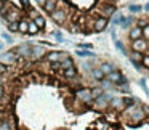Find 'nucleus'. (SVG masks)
I'll use <instances>...</instances> for the list:
<instances>
[{
    "label": "nucleus",
    "mask_w": 149,
    "mask_h": 130,
    "mask_svg": "<svg viewBox=\"0 0 149 130\" xmlns=\"http://www.w3.org/2000/svg\"><path fill=\"white\" fill-rule=\"evenodd\" d=\"M123 116L128 117L130 122H132V125H139V124L148 117V116H146V113L143 111V108L136 106V104L125 106V109H123Z\"/></svg>",
    "instance_id": "1"
},
{
    "label": "nucleus",
    "mask_w": 149,
    "mask_h": 130,
    "mask_svg": "<svg viewBox=\"0 0 149 130\" xmlns=\"http://www.w3.org/2000/svg\"><path fill=\"white\" fill-rule=\"evenodd\" d=\"M19 59V56L16 55V52L15 50H8V52H3L2 55H0V63L5 66L8 64H15V63Z\"/></svg>",
    "instance_id": "2"
},
{
    "label": "nucleus",
    "mask_w": 149,
    "mask_h": 130,
    "mask_svg": "<svg viewBox=\"0 0 149 130\" xmlns=\"http://www.w3.org/2000/svg\"><path fill=\"white\" fill-rule=\"evenodd\" d=\"M106 79L111 82V84H114V85H123V84H127V79L122 75V72H120L119 69H116V71H112L111 74H107Z\"/></svg>",
    "instance_id": "3"
},
{
    "label": "nucleus",
    "mask_w": 149,
    "mask_h": 130,
    "mask_svg": "<svg viewBox=\"0 0 149 130\" xmlns=\"http://www.w3.org/2000/svg\"><path fill=\"white\" fill-rule=\"evenodd\" d=\"M45 55H47V48L43 45H31V58L34 61L45 58Z\"/></svg>",
    "instance_id": "4"
},
{
    "label": "nucleus",
    "mask_w": 149,
    "mask_h": 130,
    "mask_svg": "<svg viewBox=\"0 0 149 130\" xmlns=\"http://www.w3.org/2000/svg\"><path fill=\"white\" fill-rule=\"evenodd\" d=\"M148 48H149V42L144 40L143 37L141 39H136V40H132V52L144 53V52H148Z\"/></svg>",
    "instance_id": "5"
},
{
    "label": "nucleus",
    "mask_w": 149,
    "mask_h": 130,
    "mask_svg": "<svg viewBox=\"0 0 149 130\" xmlns=\"http://www.w3.org/2000/svg\"><path fill=\"white\" fill-rule=\"evenodd\" d=\"M111 98H112V96H111L109 92H103V95L95 100L96 108H98V109H106V108L109 106V103H111Z\"/></svg>",
    "instance_id": "6"
},
{
    "label": "nucleus",
    "mask_w": 149,
    "mask_h": 130,
    "mask_svg": "<svg viewBox=\"0 0 149 130\" xmlns=\"http://www.w3.org/2000/svg\"><path fill=\"white\" fill-rule=\"evenodd\" d=\"M64 56H68V53H66V52L53 50V52H50L48 55H45V58H47V61H48V63H58V61H61Z\"/></svg>",
    "instance_id": "7"
},
{
    "label": "nucleus",
    "mask_w": 149,
    "mask_h": 130,
    "mask_svg": "<svg viewBox=\"0 0 149 130\" xmlns=\"http://www.w3.org/2000/svg\"><path fill=\"white\" fill-rule=\"evenodd\" d=\"M77 98L85 104L93 101V98H91V88H80V90H77Z\"/></svg>",
    "instance_id": "8"
},
{
    "label": "nucleus",
    "mask_w": 149,
    "mask_h": 130,
    "mask_svg": "<svg viewBox=\"0 0 149 130\" xmlns=\"http://www.w3.org/2000/svg\"><path fill=\"white\" fill-rule=\"evenodd\" d=\"M130 58V61H132V64L135 66L138 71H141V59H143V53H138V52H130L127 53Z\"/></svg>",
    "instance_id": "9"
},
{
    "label": "nucleus",
    "mask_w": 149,
    "mask_h": 130,
    "mask_svg": "<svg viewBox=\"0 0 149 130\" xmlns=\"http://www.w3.org/2000/svg\"><path fill=\"white\" fill-rule=\"evenodd\" d=\"M15 52L21 58H31V45L29 43H21V45H18Z\"/></svg>",
    "instance_id": "10"
},
{
    "label": "nucleus",
    "mask_w": 149,
    "mask_h": 130,
    "mask_svg": "<svg viewBox=\"0 0 149 130\" xmlns=\"http://www.w3.org/2000/svg\"><path fill=\"white\" fill-rule=\"evenodd\" d=\"M52 15V20L55 21L56 24H64V21H66V18H68V15H66V11L64 10H58L56 8L53 13H50Z\"/></svg>",
    "instance_id": "11"
},
{
    "label": "nucleus",
    "mask_w": 149,
    "mask_h": 130,
    "mask_svg": "<svg viewBox=\"0 0 149 130\" xmlns=\"http://www.w3.org/2000/svg\"><path fill=\"white\" fill-rule=\"evenodd\" d=\"M19 16H21L19 10H18V8H11V10L5 15V20H7V23H18V21H19Z\"/></svg>",
    "instance_id": "12"
},
{
    "label": "nucleus",
    "mask_w": 149,
    "mask_h": 130,
    "mask_svg": "<svg viewBox=\"0 0 149 130\" xmlns=\"http://www.w3.org/2000/svg\"><path fill=\"white\" fill-rule=\"evenodd\" d=\"M128 37H130V40H136V39H141L143 37V29L141 27H138L135 24L133 27H130V32H128Z\"/></svg>",
    "instance_id": "13"
},
{
    "label": "nucleus",
    "mask_w": 149,
    "mask_h": 130,
    "mask_svg": "<svg viewBox=\"0 0 149 130\" xmlns=\"http://www.w3.org/2000/svg\"><path fill=\"white\" fill-rule=\"evenodd\" d=\"M107 23H109L107 18H103V16L98 18V20L95 21V31H96V32H103V31L107 27Z\"/></svg>",
    "instance_id": "14"
},
{
    "label": "nucleus",
    "mask_w": 149,
    "mask_h": 130,
    "mask_svg": "<svg viewBox=\"0 0 149 130\" xmlns=\"http://www.w3.org/2000/svg\"><path fill=\"white\" fill-rule=\"evenodd\" d=\"M100 71L104 74V77H106L107 74H111L112 71H116V66L112 64V63H101L100 66Z\"/></svg>",
    "instance_id": "15"
},
{
    "label": "nucleus",
    "mask_w": 149,
    "mask_h": 130,
    "mask_svg": "<svg viewBox=\"0 0 149 130\" xmlns=\"http://www.w3.org/2000/svg\"><path fill=\"white\" fill-rule=\"evenodd\" d=\"M56 7H58V0H47L45 3H43V10L47 13H53L56 10Z\"/></svg>",
    "instance_id": "16"
},
{
    "label": "nucleus",
    "mask_w": 149,
    "mask_h": 130,
    "mask_svg": "<svg viewBox=\"0 0 149 130\" xmlns=\"http://www.w3.org/2000/svg\"><path fill=\"white\" fill-rule=\"evenodd\" d=\"M111 106L114 108V109H123L125 108V104H123V98L117 96V98H111Z\"/></svg>",
    "instance_id": "17"
},
{
    "label": "nucleus",
    "mask_w": 149,
    "mask_h": 130,
    "mask_svg": "<svg viewBox=\"0 0 149 130\" xmlns=\"http://www.w3.org/2000/svg\"><path fill=\"white\" fill-rule=\"evenodd\" d=\"M58 63H59V69H68V68H71V66H74V61H72V58L69 55L64 56V58Z\"/></svg>",
    "instance_id": "18"
},
{
    "label": "nucleus",
    "mask_w": 149,
    "mask_h": 130,
    "mask_svg": "<svg viewBox=\"0 0 149 130\" xmlns=\"http://www.w3.org/2000/svg\"><path fill=\"white\" fill-rule=\"evenodd\" d=\"M32 21L36 23V26L39 27L40 31L45 27V18L42 16V15H39V13H36V16H32Z\"/></svg>",
    "instance_id": "19"
},
{
    "label": "nucleus",
    "mask_w": 149,
    "mask_h": 130,
    "mask_svg": "<svg viewBox=\"0 0 149 130\" xmlns=\"http://www.w3.org/2000/svg\"><path fill=\"white\" fill-rule=\"evenodd\" d=\"M75 55L80 56V58H93L95 53L91 52V50H87V48H79L77 52H75Z\"/></svg>",
    "instance_id": "20"
},
{
    "label": "nucleus",
    "mask_w": 149,
    "mask_h": 130,
    "mask_svg": "<svg viewBox=\"0 0 149 130\" xmlns=\"http://www.w3.org/2000/svg\"><path fill=\"white\" fill-rule=\"evenodd\" d=\"M39 32H40V29L36 26V23L34 21H27V34L29 36H37Z\"/></svg>",
    "instance_id": "21"
},
{
    "label": "nucleus",
    "mask_w": 149,
    "mask_h": 130,
    "mask_svg": "<svg viewBox=\"0 0 149 130\" xmlns=\"http://www.w3.org/2000/svg\"><path fill=\"white\" fill-rule=\"evenodd\" d=\"M90 72H91V75H93L95 80H100V82H101V80L104 79V74L100 71V68H91V69H90Z\"/></svg>",
    "instance_id": "22"
},
{
    "label": "nucleus",
    "mask_w": 149,
    "mask_h": 130,
    "mask_svg": "<svg viewBox=\"0 0 149 130\" xmlns=\"http://www.w3.org/2000/svg\"><path fill=\"white\" fill-rule=\"evenodd\" d=\"M75 75H77V69H75V66H71V68L64 69V77L66 79H74Z\"/></svg>",
    "instance_id": "23"
},
{
    "label": "nucleus",
    "mask_w": 149,
    "mask_h": 130,
    "mask_svg": "<svg viewBox=\"0 0 149 130\" xmlns=\"http://www.w3.org/2000/svg\"><path fill=\"white\" fill-rule=\"evenodd\" d=\"M18 32L27 34V21L26 20H19V23H18Z\"/></svg>",
    "instance_id": "24"
},
{
    "label": "nucleus",
    "mask_w": 149,
    "mask_h": 130,
    "mask_svg": "<svg viewBox=\"0 0 149 130\" xmlns=\"http://www.w3.org/2000/svg\"><path fill=\"white\" fill-rule=\"evenodd\" d=\"M114 13H116V8H114L112 5H107V7H106V8H104V10H103V15H104L103 18H111V16H112Z\"/></svg>",
    "instance_id": "25"
},
{
    "label": "nucleus",
    "mask_w": 149,
    "mask_h": 130,
    "mask_svg": "<svg viewBox=\"0 0 149 130\" xmlns=\"http://www.w3.org/2000/svg\"><path fill=\"white\" fill-rule=\"evenodd\" d=\"M133 24V16H130V18H123L122 21H120V27L122 29H125V27H130Z\"/></svg>",
    "instance_id": "26"
},
{
    "label": "nucleus",
    "mask_w": 149,
    "mask_h": 130,
    "mask_svg": "<svg viewBox=\"0 0 149 130\" xmlns=\"http://www.w3.org/2000/svg\"><path fill=\"white\" fill-rule=\"evenodd\" d=\"M103 88L101 87H96V88H91V98H93V100H96L98 96H101V95H103Z\"/></svg>",
    "instance_id": "27"
},
{
    "label": "nucleus",
    "mask_w": 149,
    "mask_h": 130,
    "mask_svg": "<svg viewBox=\"0 0 149 130\" xmlns=\"http://www.w3.org/2000/svg\"><path fill=\"white\" fill-rule=\"evenodd\" d=\"M112 87H114V84H111L107 79H103V80H101V88H103L104 92H106V90H111Z\"/></svg>",
    "instance_id": "28"
},
{
    "label": "nucleus",
    "mask_w": 149,
    "mask_h": 130,
    "mask_svg": "<svg viewBox=\"0 0 149 130\" xmlns=\"http://www.w3.org/2000/svg\"><path fill=\"white\" fill-rule=\"evenodd\" d=\"M111 18H112V24H120V21L123 20V16H120L119 13H114Z\"/></svg>",
    "instance_id": "29"
},
{
    "label": "nucleus",
    "mask_w": 149,
    "mask_h": 130,
    "mask_svg": "<svg viewBox=\"0 0 149 130\" xmlns=\"http://www.w3.org/2000/svg\"><path fill=\"white\" fill-rule=\"evenodd\" d=\"M141 66H144L146 69H149V55H143V59H141Z\"/></svg>",
    "instance_id": "30"
},
{
    "label": "nucleus",
    "mask_w": 149,
    "mask_h": 130,
    "mask_svg": "<svg viewBox=\"0 0 149 130\" xmlns=\"http://www.w3.org/2000/svg\"><path fill=\"white\" fill-rule=\"evenodd\" d=\"M19 23V21H18ZM18 23H8V31L10 32H18Z\"/></svg>",
    "instance_id": "31"
},
{
    "label": "nucleus",
    "mask_w": 149,
    "mask_h": 130,
    "mask_svg": "<svg viewBox=\"0 0 149 130\" xmlns=\"http://www.w3.org/2000/svg\"><path fill=\"white\" fill-rule=\"evenodd\" d=\"M130 11L132 13H139V11H143V7H139V5H130Z\"/></svg>",
    "instance_id": "32"
},
{
    "label": "nucleus",
    "mask_w": 149,
    "mask_h": 130,
    "mask_svg": "<svg viewBox=\"0 0 149 130\" xmlns=\"http://www.w3.org/2000/svg\"><path fill=\"white\" fill-rule=\"evenodd\" d=\"M114 43H116V47H117V50H119V52L125 53V47L122 45V42H120V40H114Z\"/></svg>",
    "instance_id": "33"
},
{
    "label": "nucleus",
    "mask_w": 149,
    "mask_h": 130,
    "mask_svg": "<svg viewBox=\"0 0 149 130\" xmlns=\"http://www.w3.org/2000/svg\"><path fill=\"white\" fill-rule=\"evenodd\" d=\"M143 39L144 40H149V24L146 27H143Z\"/></svg>",
    "instance_id": "34"
},
{
    "label": "nucleus",
    "mask_w": 149,
    "mask_h": 130,
    "mask_svg": "<svg viewBox=\"0 0 149 130\" xmlns=\"http://www.w3.org/2000/svg\"><path fill=\"white\" fill-rule=\"evenodd\" d=\"M148 24H149V21H148V20H139L138 23H136V26H138V27H141V29H143V27H146Z\"/></svg>",
    "instance_id": "35"
},
{
    "label": "nucleus",
    "mask_w": 149,
    "mask_h": 130,
    "mask_svg": "<svg viewBox=\"0 0 149 130\" xmlns=\"http://www.w3.org/2000/svg\"><path fill=\"white\" fill-rule=\"evenodd\" d=\"M2 37H3V40H5V42H8V43H11V42H13V37H11L10 34H7V32H3V34H2Z\"/></svg>",
    "instance_id": "36"
},
{
    "label": "nucleus",
    "mask_w": 149,
    "mask_h": 130,
    "mask_svg": "<svg viewBox=\"0 0 149 130\" xmlns=\"http://www.w3.org/2000/svg\"><path fill=\"white\" fill-rule=\"evenodd\" d=\"M53 36H55V39L58 40V42H64V39H63V34L59 32V31H56V32H53Z\"/></svg>",
    "instance_id": "37"
},
{
    "label": "nucleus",
    "mask_w": 149,
    "mask_h": 130,
    "mask_svg": "<svg viewBox=\"0 0 149 130\" xmlns=\"http://www.w3.org/2000/svg\"><path fill=\"white\" fill-rule=\"evenodd\" d=\"M7 66H5V64H2V63H0V75H2V74H5V72H7Z\"/></svg>",
    "instance_id": "38"
},
{
    "label": "nucleus",
    "mask_w": 149,
    "mask_h": 130,
    "mask_svg": "<svg viewBox=\"0 0 149 130\" xmlns=\"http://www.w3.org/2000/svg\"><path fill=\"white\" fill-rule=\"evenodd\" d=\"M0 130H10V125H8V122H3L2 125H0Z\"/></svg>",
    "instance_id": "39"
},
{
    "label": "nucleus",
    "mask_w": 149,
    "mask_h": 130,
    "mask_svg": "<svg viewBox=\"0 0 149 130\" xmlns=\"http://www.w3.org/2000/svg\"><path fill=\"white\" fill-rule=\"evenodd\" d=\"M139 84H141V87L146 90V93L149 95V90H148V87H146V80H144V79H141V82H139Z\"/></svg>",
    "instance_id": "40"
},
{
    "label": "nucleus",
    "mask_w": 149,
    "mask_h": 130,
    "mask_svg": "<svg viewBox=\"0 0 149 130\" xmlns=\"http://www.w3.org/2000/svg\"><path fill=\"white\" fill-rule=\"evenodd\" d=\"M3 95H5V88L3 85H0V98H3Z\"/></svg>",
    "instance_id": "41"
},
{
    "label": "nucleus",
    "mask_w": 149,
    "mask_h": 130,
    "mask_svg": "<svg viewBox=\"0 0 149 130\" xmlns=\"http://www.w3.org/2000/svg\"><path fill=\"white\" fill-rule=\"evenodd\" d=\"M122 90H125L127 93H128V92H130V87H128V84H123V85H122Z\"/></svg>",
    "instance_id": "42"
},
{
    "label": "nucleus",
    "mask_w": 149,
    "mask_h": 130,
    "mask_svg": "<svg viewBox=\"0 0 149 130\" xmlns=\"http://www.w3.org/2000/svg\"><path fill=\"white\" fill-rule=\"evenodd\" d=\"M23 2V7L24 8H29V0H21Z\"/></svg>",
    "instance_id": "43"
},
{
    "label": "nucleus",
    "mask_w": 149,
    "mask_h": 130,
    "mask_svg": "<svg viewBox=\"0 0 149 130\" xmlns=\"http://www.w3.org/2000/svg\"><path fill=\"white\" fill-rule=\"evenodd\" d=\"M143 111L146 113V116H149V106H144V108H143Z\"/></svg>",
    "instance_id": "44"
},
{
    "label": "nucleus",
    "mask_w": 149,
    "mask_h": 130,
    "mask_svg": "<svg viewBox=\"0 0 149 130\" xmlns=\"http://www.w3.org/2000/svg\"><path fill=\"white\" fill-rule=\"evenodd\" d=\"M3 7H5V2H3V0H0V11L3 10Z\"/></svg>",
    "instance_id": "45"
},
{
    "label": "nucleus",
    "mask_w": 149,
    "mask_h": 130,
    "mask_svg": "<svg viewBox=\"0 0 149 130\" xmlns=\"http://www.w3.org/2000/svg\"><path fill=\"white\" fill-rule=\"evenodd\" d=\"M36 2H37V3H39V5H42V7H43V3H45L47 0H36Z\"/></svg>",
    "instance_id": "46"
},
{
    "label": "nucleus",
    "mask_w": 149,
    "mask_h": 130,
    "mask_svg": "<svg viewBox=\"0 0 149 130\" xmlns=\"http://www.w3.org/2000/svg\"><path fill=\"white\" fill-rule=\"evenodd\" d=\"M144 10H146V11H148V13H149V3H146V7H144Z\"/></svg>",
    "instance_id": "47"
},
{
    "label": "nucleus",
    "mask_w": 149,
    "mask_h": 130,
    "mask_svg": "<svg viewBox=\"0 0 149 130\" xmlns=\"http://www.w3.org/2000/svg\"><path fill=\"white\" fill-rule=\"evenodd\" d=\"M109 2H111V3H116V2H117V0H109Z\"/></svg>",
    "instance_id": "48"
},
{
    "label": "nucleus",
    "mask_w": 149,
    "mask_h": 130,
    "mask_svg": "<svg viewBox=\"0 0 149 130\" xmlns=\"http://www.w3.org/2000/svg\"><path fill=\"white\" fill-rule=\"evenodd\" d=\"M2 48H3V43H0V50H2Z\"/></svg>",
    "instance_id": "49"
},
{
    "label": "nucleus",
    "mask_w": 149,
    "mask_h": 130,
    "mask_svg": "<svg viewBox=\"0 0 149 130\" xmlns=\"http://www.w3.org/2000/svg\"><path fill=\"white\" fill-rule=\"evenodd\" d=\"M0 85H2V79H0Z\"/></svg>",
    "instance_id": "50"
},
{
    "label": "nucleus",
    "mask_w": 149,
    "mask_h": 130,
    "mask_svg": "<svg viewBox=\"0 0 149 130\" xmlns=\"http://www.w3.org/2000/svg\"><path fill=\"white\" fill-rule=\"evenodd\" d=\"M148 50H149V48H148ZM148 55H149V53H148Z\"/></svg>",
    "instance_id": "51"
}]
</instances>
